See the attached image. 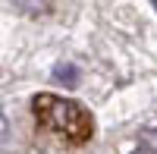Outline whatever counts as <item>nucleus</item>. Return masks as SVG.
I'll list each match as a JSON object with an SVG mask.
<instances>
[{
    "label": "nucleus",
    "instance_id": "obj_1",
    "mask_svg": "<svg viewBox=\"0 0 157 154\" xmlns=\"http://www.w3.org/2000/svg\"><path fill=\"white\" fill-rule=\"evenodd\" d=\"M32 107H35V120L57 135H69L75 142H85L91 135V117L75 101H63L57 94H38Z\"/></svg>",
    "mask_w": 157,
    "mask_h": 154
},
{
    "label": "nucleus",
    "instance_id": "obj_2",
    "mask_svg": "<svg viewBox=\"0 0 157 154\" xmlns=\"http://www.w3.org/2000/svg\"><path fill=\"white\" fill-rule=\"evenodd\" d=\"M54 79L63 82V85H78V66H72V63H57Z\"/></svg>",
    "mask_w": 157,
    "mask_h": 154
},
{
    "label": "nucleus",
    "instance_id": "obj_3",
    "mask_svg": "<svg viewBox=\"0 0 157 154\" xmlns=\"http://www.w3.org/2000/svg\"><path fill=\"white\" fill-rule=\"evenodd\" d=\"M141 151L145 154H157V129H148L141 135Z\"/></svg>",
    "mask_w": 157,
    "mask_h": 154
},
{
    "label": "nucleus",
    "instance_id": "obj_4",
    "mask_svg": "<svg viewBox=\"0 0 157 154\" xmlns=\"http://www.w3.org/2000/svg\"><path fill=\"white\" fill-rule=\"evenodd\" d=\"M6 135H10V120H6V113L0 110V142H6Z\"/></svg>",
    "mask_w": 157,
    "mask_h": 154
},
{
    "label": "nucleus",
    "instance_id": "obj_5",
    "mask_svg": "<svg viewBox=\"0 0 157 154\" xmlns=\"http://www.w3.org/2000/svg\"><path fill=\"white\" fill-rule=\"evenodd\" d=\"M154 6H157V0H154Z\"/></svg>",
    "mask_w": 157,
    "mask_h": 154
}]
</instances>
